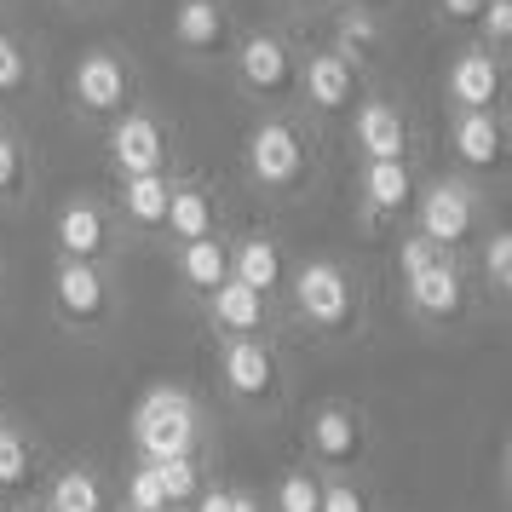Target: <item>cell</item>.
<instances>
[{
    "label": "cell",
    "mask_w": 512,
    "mask_h": 512,
    "mask_svg": "<svg viewBox=\"0 0 512 512\" xmlns=\"http://www.w3.org/2000/svg\"><path fill=\"white\" fill-rule=\"evenodd\" d=\"M282 328L311 346H351L369 328V277L357 259L300 254L282 277Z\"/></svg>",
    "instance_id": "7a4b0ae2"
},
{
    "label": "cell",
    "mask_w": 512,
    "mask_h": 512,
    "mask_svg": "<svg viewBox=\"0 0 512 512\" xmlns=\"http://www.w3.org/2000/svg\"><path fill=\"white\" fill-rule=\"evenodd\" d=\"M41 507L47 512H110L116 495H110L104 466H93L87 455H64V461H52L47 478H41Z\"/></svg>",
    "instance_id": "d4e9b609"
},
{
    "label": "cell",
    "mask_w": 512,
    "mask_h": 512,
    "mask_svg": "<svg viewBox=\"0 0 512 512\" xmlns=\"http://www.w3.org/2000/svg\"><path fill=\"white\" fill-rule=\"evenodd\" d=\"M466 277L478 288V305L489 311H507L512 305V236L507 225H484L478 242L466 248Z\"/></svg>",
    "instance_id": "4316f807"
},
{
    "label": "cell",
    "mask_w": 512,
    "mask_h": 512,
    "mask_svg": "<svg viewBox=\"0 0 512 512\" xmlns=\"http://www.w3.org/2000/svg\"><path fill=\"white\" fill-rule=\"evenodd\" d=\"M323 167L328 144L300 110H259L236 150V179L265 208H300L305 196H317Z\"/></svg>",
    "instance_id": "6da1fadb"
},
{
    "label": "cell",
    "mask_w": 512,
    "mask_h": 512,
    "mask_svg": "<svg viewBox=\"0 0 512 512\" xmlns=\"http://www.w3.org/2000/svg\"><path fill=\"white\" fill-rule=\"evenodd\" d=\"M167 271H173V294H179V305L196 311L213 288L231 282V231L225 236H202V242H185V248H167Z\"/></svg>",
    "instance_id": "cb8c5ba5"
},
{
    "label": "cell",
    "mask_w": 512,
    "mask_h": 512,
    "mask_svg": "<svg viewBox=\"0 0 512 512\" xmlns=\"http://www.w3.org/2000/svg\"><path fill=\"white\" fill-rule=\"evenodd\" d=\"M420 179H426L420 156L415 162H357V173H351V225L363 236L403 231Z\"/></svg>",
    "instance_id": "2e32d148"
},
{
    "label": "cell",
    "mask_w": 512,
    "mask_h": 512,
    "mask_svg": "<svg viewBox=\"0 0 512 512\" xmlns=\"http://www.w3.org/2000/svg\"><path fill=\"white\" fill-rule=\"evenodd\" d=\"M426 12H432V24H438L443 35H472L484 0H426Z\"/></svg>",
    "instance_id": "e575fe53"
},
{
    "label": "cell",
    "mask_w": 512,
    "mask_h": 512,
    "mask_svg": "<svg viewBox=\"0 0 512 512\" xmlns=\"http://www.w3.org/2000/svg\"><path fill=\"white\" fill-rule=\"evenodd\" d=\"M392 294H397V311H403L415 328H432V334L461 328V323L478 317V288H472V277H466V254L432 259L426 271L392 282Z\"/></svg>",
    "instance_id": "8fae6325"
},
{
    "label": "cell",
    "mask_w": 512,
    "mask_h": 512,
    "mask_svg": "<svg viewBox=\"0 0 512 512\" xmlns=\"http://www.w3.org/2000/svg\"><path fill=\"white\" fill-rule=\"evenodd\" d=\"M438 98H443V116H455V110H507V52L461 41L443 64Z\"/></svg>",
    "instance_id": "d6986e66"
},
{
    "label": "cell",
    "mask_w": 512,
    "mask_h": 512,
    "mask_svg": "<svg viewBox=\"0 0 512 512\" xmlns=\"http://www.w3.org/2000/svg\"><path fill=\"white\" fill-rule=\"evenodd\" d=\"M35 190H41L35 139L24 133V121L12 116V110H0V219H24Z\"/></svg>",
    "instance_id": "603a6c76"
},
{
    "label": "cell",
    "mask_w": 512,
    "mask_h": 512,
    "mask_svg": "<svg viewBox=\"0 0 512 512\" xmlns=\"http://www.w3.org/2000/svg\"><path fill=\"white\" fill-rule=\"evenodd\" d=\"M156 478H162L167 489V507L185 512L196 495H202V484L213 478V449L208 455H179V461H156Z\"/></svg>",
    "instance_id": "4dcf8cb0"
},
{
    "label": "cell",
    "mask_w": 512,
    "mask_h": 512,
    "mask_svg": "<svg viewBox=\"0 0 512 512\" xmlns=\"http://www.w3.org/2000/svg\"><path fill=\"white\" fill-rule=\"evenodd\" d=\"M484 225H495V213H489V190L478 185V179H461V173H426L403 231H415L420 242H432V248H443V254H466Z\"/></svg>",
    "instance_id": "9c48e42d"
},
{
    "label": "cell",
    "mask_w": 512,
    "mask_h": 512,
    "mask_svg": "<svg viewBox=\"0 0 512 512\" xmlns=\"http://www.w3.org/2000/svg\"><path fill=\"white\" fill-rule=\"evenodd\" d=\"M213 386H219V403L231 415L277 420L294 397L288 340H225V346H213Z\"/></svg>",
    "instance_id": "277c9868"
},
{
    "label": "cell",
    "mask_w": 512,
    "mask_h": 512,
    "mask_svg": "<svg viewBox=\"0 0 512 512\" xmlns=\"http://www.w3.org/2000/svg\"><path fill=\"white\" fill-rule=\"evenodd\" d=\"M0 6H12V0H0Z\"/></svg>",
    "instance_id": "ee69618b"
},
{
    "label": "cell",
    "mask_w": 512,
    "mask_h": 512,
    "mask_svg": "<svg viewBox=\"0 0 512 512\" xmlns=\"http://www.w3.org/2000/svg\"><path fill=\"white\" fill-rule=\"evenodd\" d=\"M110 512H127V507H110Z\"/></svg>",
    "instance_id": "b9f144b4"
},
{
    "label": "cell",
    "mask_w": 512,
    "mask_h": 512,
    "mask_svg": "<svg viewBox=\"0 0 512 512\" xmlns=\"http://www.w3.org/2000/svg\"><path fill=\"white\" fill-rule=\"evenodd\" d=\"M288 265H294V254H288V242L271 225H242V231H231V277L236 282H248V288L277 300Z\"/></svg>",
    "instance_id": "484cf974"
},
{
    "label": "cell",
    "mask_w": 512,
    "mask_h": 512,
    "mask_svg": "<svg viewBox=\"0 0 512 512\" xmlns=\"http://www.w3.org/2000/svg\"><path fill=\"white\" fill-rule=\"evenodd\" d=\"M288 6H300V12H305V6H328V0H288Z\"/></svg>",
    "instance_id": "ab89813d"
},
{
    "label": "cell",
    "mask_w": 512,
    "mask_h": 512,
    "mask_svg": "<svg viewBox=\"0 0 512 512\" xmlns=\"http://www.w3.org/2000/svg\"><path fill=\"white\" fill-rule=\"evenodd\" d=\"M380 512H386V507H380Z\"/></svg>",
    "instance_id": "f6af8a7d"
},
{
    "label": "cell",
    "mask_w": 512,
    "mask_h": 512,
    "mask_svg": "<svg viewBox=\"0 0 512 512\" xmlns=\"http://www.w3.org/2000/svg\"><path fill=\"white\" fill-rule=\"evenodd\" d=\"M167 190H173V173H156V179H116L104 190V202L116 213V231L139 248H162V225H167Z\"/></svg>",
    "instance_id": "7402d4cb"
},
{
    "label": "cell",
    "mask_w": 512,
    "mask_h": 512,
    "mask_svg": "<svg viewBox=\"0 0 512 512\" xmlns=\"http://www.w3.org/2000/svg\"><path fill=\"white\" fill-rule=\"evenodd\" d=\"M0 409H6V397H0Z\"/></svg>",
    "instance_id": "7bdbcfd3"
},
{
    "label": "cell",
    "mask_w": 512,
    "mask_h": 512,
    "mask_svg": "<svg viewBox=\"0 0 512 512\" xmlns=\"http://www.w3.org/2000/svg\"><path fill=\"white\" fill-rule=\"evenodd\" d=\"M317 512H380L369 478H323V507Z\"/></svg>",
    "instance_id": "d6a6232c"
},
{
    "label": "cell",
    "mask_w": 512,
    "mask_h": 512,
    "mask_svg": "<svg viewBox=\"0 0 512 512\" xmlns=\"http://www.w3.org/2000/svg\"><path fill=\"white\" fill-rule=\"evenodd\" d=\"M0 512H47V507H41V495H29V501H12V507H0Z\"/></svg>",
    "instance_id": "f35d334b"
},
{
    "label": "cell",
    "mask_w": 512,
    "mask_h": 512,
    "mask_svg": "<svg viewBox=\"0 0 512 512\" xmlns=\"http://www.w3.org/2000/svg\"><path fill=\"white\" fill-rule=\"evenodd\" d=\"M403 0H328V12H369V18H392Z\"/></svg>",
    "instance_id": "d590c367"
},
{
    "label": "cell",
    "mask_w": 512,
    "mask_h": 512,
    "mask_svg": "<svg viewBox=\"0 0 512 512\" xmlns=\"http://www.w3.org/2000/svg\"><path fill=\"white\" fill-rule=\"evenodd\" d=\"M41 81H47V58L35 47V35L0 24V110L29 104V98L41 93Z\"/></svg>",
    "instance_id": "83f0119b"
},
{
    "label": "cell",
    "mask_w": 512,
    "mask_h": 512,
    "mask_svg": "<svg viewBox=\"0 0 512 512\" xmlns=\"http://www.w3.org/2000/svg\"><path fill=\"white\" fill-rule=\"evenodd\" d=\"M0 288H6V271H0Z\"/></svg>",
    "instance_id": "60d3db41"
},
{
    "label": "cell",
    "mask_w": 512,
    "mask_h": 512,
    "mask_svg": "<svg viewBox=\"0 0 512 512\" xmlns=\"http://www.w3.org/2000/svg\"><path fill=\"white\" fill-rule=\"evenodd\" d=\"M196 323H202V334H208L213 346H225V340H288L282 305L236 277L196 305Z\"/></svg>",
    "instance_id": "ac0fdd59"
},
{
    "label": "cell",
    "mask_w": 512,
    "mask_h": 512,
    "mask_svg": "<svg viewBox=\"0 0 512 512\" xmlns=\"http://www.w3.org/2000/svg\"><path fill=\"white\" fill-rule=\"evenodd\" d=\"M305 41L288 24H242L231 58H225V87L248 110H294V81H300Z\"/></svg>",
    "instance_id": "5b68a950"
},
{
    "label": "cell",
    "mask_w": 512,
    "mask_h": 512,
    "mask_svg": "<svg viewBox=\"0 0 512 512\" xmlns=\"http://www.w3.org/2000/svg\"><path fill=\"white\" fill-rule=\"evenodd\" d=\"M328 47L340 52L346 64H357L363 75H374V64L386 58V18H369V12H334L328 24Z\"/></svg>",
    "instance_id": "f1b7e54d"
},
{
    "label": "cell",
    "mask_w": 512,
    "mask_h": 512,
    "mask_svg": "<svg viewBox=\"0 0 512 512\" xmlns=\"http://www.w3.org/2000/svg\"><path fill=\"white\" fill-rule=\"evenodd\" d=\"M47 466H52V455H47V443H41V432L24 415L0 409V507L41 495Z\"/></svg>",
    "instance_id": "44dd1931"
},
{
    "label": "cell",
    "mask_w": 512,
    "mask_h": 512,
    "mask_svg": "<svg viewBox=\"0 0 512 512\" xmlns=\"http://www.w3.org/2000/svg\"><path fill=\"white\" fill-rule=\"evenodd\" d=\"M340 133H346L351 162H415V156H426L415 110L392 87H369V93L357 98V110L346 116Z\"/></svg>",
    "instance_id": "7c38bea8"
},
{
    "label": "cell",
    "mask_w": 512,
    "mask_h": 512,
    "mask_svg": "<svg viewBox=\"0 0 512 512\" xmlns=\"http://www.w3.org/2000/svg\"><path fill=\"white\" fill-rule=\"evenodd\" d=\"M236 35H242L236 0H173V12H167V47H173V58L202 75L225 70Z\"/></svg>",
    "instance_id": "e0dca14e"
},
{
    "label": "cell",
    "mask_w": 512,
    "mask_h": 512,
    "mask_svg": "<svg viewBox=\"0 0 512 512\" xmlns=\"http://www.w3.org/2000/svg\"><path fill=\"white\" fill-rule=\"evenodd\" d=\"M323 507V472L294 455V461L277 466V478L265 484V512H317Z\"/></svg>",
    "instance_id": "f546056e"
},
{
    "label": "cell",
    "mask_w": 512,
    "mask_h": 512,
    "mask_svg": "<svg viewBox=\"0 0 512 512\" xmlns=\"http://www.w3.org/2000/svg\"><path fill=\"white\" fill-rule=\"evenodd\" d=\"M116 507H127V512H173V507H167L162 478H156V466H150V461H133V466H127Z\"/></svg>",
    "instance_id": "1f68e13d"
},
{
    "label": "cell",
    "mask_w": 512,
    "mask_h": 512,
    "mask_svg": "<svg viewBox=\"0 0 512 512\" xmlns=\"http://www.w3.org/2000/svg\"><path fill=\"white\" fill-rule=\"evenodd\" d=\"M374 87V75H363L357 64H346L340 52L317 41V47H305L300 58V81H294V110H300L317 133L328 127H346V116L357 110V98Z\"/></svg>",
    "instance_id": "5bb4252c"
},
{
    "label": "cell",
    "mask_w": 512,
    "mask_h": 512,
    "mask_svg": "<svg viewBox=\"0 0 512 512\" xmlns=\"http://www.w3.org/2000/svg\"><path fill=\"white\" fill-rule=\"evenodd\" d=\"M231 512H265V489H254V484H231Z\"/></svg>",
    "instance_id": "8d00e7d4"
},
{
    "label": "cell",
    "mask_w": 512,
    "mask_h": 512,
    "mask_svg": "<svg viewBox=\"0 0 512 512\" xmlns=\"http://www.w3.org/2000/svg\"><path fill=\"white\" fill-rule=\"evenodd\" d=\"M300 455L323 478H369L374 466V415L357 397H317L300 415Z\"/></svg>",
    "instance_id": "ba28073f"
},
{
    "label": "cell",
    "mask_w": 512,
    "mask_h": 512,
    "mask_svg": "<svg viewBox=\"0 0 512 512\" xmlns=\"http://www.w3.org/2000/svg\"><path fill=\"white\" fill-rule=\"evenodd\" d=\"M443 150H449V173L489 185L507 167V110H455L443 116Z\"/></svg>",
    "instance_id": "ffe728a7"
},
{
    "label": "cell",
    "mask_w": 512,
    "mask_h": 512,
    "mask_svg": "<svg viewBox=\"0 0 512 512\" xmlns=\"http://www.w3.org/2000/svg\"><path fill=\"white\" fill-rule=\"evenodd\" d=\"M121 305H127V294H121L116 265H70V259H52L47 317L64 340H75V346L110 340L121 323Z\"/></svg>",
    "instance_id": "52a82bcc"
},
{
    "label": "cell",
    "mask_w": 512,
    "mask_h": 512,
    "mask_svg": "<svg viewBox=\"0 0 512 512\" xmlns=\"http://www.w3.org/2000/svg\"><path fill=\"white\" fill-rule=\"evenodd\" d=\"M58 93H64L70 121L104 133L121 110H133V104L144 98V70H139V58L121 47V41H93V47H81L70 58V70H64V87H58Z\"/></svg>",
    "instance_id": "8992f818"
},
{
    "label": "cell",
    "mask_w": 512,
    "mask_h": 512,
    "mask_svg": "<svg viewBox=\"0 0 512 512\" xmlns=\"http://www.w3.org/2000/svg\"><path fill=\"white\" fill-rule=\"evenodd\" d=\"M236 231V202L225 179H213L208 167H173V190H167V225H162V254L185 248L202 236Z\"/></svg>",
    "instance_id": "9a60e30c"
},
{
    "label": "cell",
    "mask_w": 512,
    "mask_h": 512,
    "mask_svg": "<svg viewBox=\"0 0 512 512\" xmlns=\"http://www.w3.org/2000/svg\"><path fill=\"white\" fill-rule=\"evenodd\" d=\"M185 167L179 156V121L167 116L156 98H139L133 110H121L110 127H104V179H156V173H173Z\"/></svg>",
    "instance_id": "30bf717a"
},
{
    "label": "cell",
    "mask_w": 512,
    "mask_h": 512,
    "mask_svg": "<svg viewBox=\"0 0 512 512\" xmlns=\"http://www.w3.org/2000/svg\"><path fill=\"white\" fill-rule=\"evenodd\" d=\"M47 248L52 259H70V265H121L127 236L116 231V213L104 202V190H70L52 208Z\"/></svg>",
    "instance_id": "4fadbf2b"
},
{
    "label": "cell",
    "mask_w": 512,
    "mask_h": 512,
    "mask_svg": "<svg viewBox=\"0 0 512 512\" xmlns=\"http://www.w3.org/2000/svg\"><path fill=\"white\" fill-rule=\"evenodd\" d=\"M127 449L133 461H179V455H208L213 449V409L202 392H190L179 380H150L133 397L127 415Z\"/></svg>",
    "instance_id": "3957f363"
},
{
    "label": "cell",
    "mask_w": 512,
    "mask_h": 512,
    "mask_svg": "<svg viewBox=\"0 0 512 512\" xmlns=\"http://www.w3.org/2000/svg\"><path fill=\"white\" fill-rule=\"evenodd\" d=\"M64 12H98V6H116V0H58Z\"/></svg>",
    "instance_id": "74e56055"
},
{
    "label": "cell",
    "mask_w": 512,
    "mask_h": 512,
    "mask_svg": "<svg viewBox=\"0 0 512 512\" xmlns=\"http://www.w3.org/2000/svg\"><path fill=\"white\" fill-rule=\"evenodd\" d=\"M466 41H478L489 52H512V0H484V12H478Z\"/></svg>",
    "instance_id": "836d02e7"
}]
</instances>
